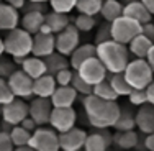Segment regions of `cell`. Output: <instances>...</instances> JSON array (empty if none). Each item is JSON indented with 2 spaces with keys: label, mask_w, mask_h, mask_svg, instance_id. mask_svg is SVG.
<instances>
[{
  "label": "cell",
  "mask_w": 154,
  "mask_h": 151,
  "mask_svg": "<svg viewBox=\"0 0 154 151\" xmlns=\"http://www.w3.org/2000/svg\"><path fill=\"white\" fill-rule=\"evenodd\" d=\"M56 51V35L54 33L38 31L33 35V48L31 54L39 58H46L48 54Z\"/></svg>",
  "instance_id": "obj_13"
},
{
  "label": "cell",
  "mask_w": 154,
  "mask_h": 151,
  "mask_svg": "<svg viewBox=\"0 0 154 151\" xmlns=\"http://www.w3.org/2000/svg\"><path fill=\"white\" fill-rule=\"evenodd\" d=\"M56 87H57V82L54 79V76L48 74V72L33 79V95H36V97L49 99L53 95V92L56 90Z\"/></svg>",
  "instance_id": "obj_20"
},
{
  "label": "cell",
  "mask_w": 154,
  "mask_h": 151,
  "mask_svg": "<svg viewBox=\"0 0 154 151\" xmlns=\"http://www.w3.org/2000/svg\"><path fill=\"white\" fill-rule=\"evenodd\" d=\"M141 2L144 3V7L154 15V0H141Z\"/></svg>",
  "instance_id": "obj_49"
},
{
  "label": "cell",
  "mask_w": 154,
  "mask_h": 151,
  "mask_svg": "<svg viewBox=\"0 0 154 151\" xmlns=\"http://www.w3.org/2000/svg\"><path fill=\"white\" fill-rule=\"evenodd\" d=\"M134 120L141 133H154V105L149 102L139 105L138 112L134 113Z\"/></svg>",
  "instance_id": "obj_16"
},
{
  "label": "cell",
  "mask_w": 154,
  "mask_h": 151,
  "mask_svg": "<svg viewBox=\"0 0 154 151\" xmlns=\"http://www.w3.org/2000/svg\"><path fill=\"white\" fill-rule=\"evenodd\" d=\"M144 148L149 151H154V133H148L144 138Z\"/></svg>",
  "instance_id": "obj_46"
},
{
  "label": "cell",
  "mask_w": 154,
  "mask_h": 151,
  "mask_svg": "<svg viewBox=\"0 0 154 151\" xmlns=\"http://www.w3.org/2000/svg\"><path fill=\"white\" fill-rule=\"evenodd\" d=\"M100 15L103 17L105 21L112 23L115 18L123 15V3H120L118 0H103L100 8Z\"/></svg>",
  "instance_id": "obj_28"
},
{
  "label": "cell",
  "mask_w": 154,
  "mask_h": 151,
  "mask_svg": "<svg viewBox=\"0 0 154 151\" xmlns=\"http://www.w3.org/2000/svg\"><path fill=\"white\" fill-rule=\"evenodd\" d=\"M128 2H134V0H125V3H128Z\"/></svg>",
  "instance_id": "obj_52"
},
{
  "label": "cell",
  "mask_w": 154,
  "mask_h": 151,
  "mask_svg": "<svg viewBox=\"0 0 154 151\" xmlns=\"http://www.w3.org/2000/svg\"><path fill=\"white\" fill-rule=\"evenodd\" d=\"M7 82H8V87L15 97L25 99V100L33 97V79L23 69H15L8 76Z\"/></svg>",
  "instance_id": "obj_8"
},
{
  "label": "cell",
  "mask_w": 154,
  "mask_h": 151,
  "mask_svg": "<svg viewBox=\"0 0 154 151\" xmlns=\"http://www.w3.org/2000/svg\"><path fill=\"white\" fill-rule=\"evenodd\" d=\"M21 28L26 30L28 33L35 35L41 30L45 25V12H38V10H31V12H25V15L20 18Z\"/></svg>",
  "instance_id": "obj_22"
},
{
  "label": "cell",
  "mask_w": 154,
  "mask_h": 151,
  "mask_svg": "<svg viewBox=\"0 0 154 151\" xmlns=\"http://www.w3.org/2000/svg\"><path fill=\"white\" fill-rule=\"evenodd\" d=\"M20 125H21V127H25V128H26V130H30V131H35V130H36V127H38V125H36V121L33 120L30 115H28L26 118H25L23 121H21Z\"/></svg>",
  "instance_id": "obj_44"
},
{
  "label": "cell",
  "mask_w": 154,
  "mask_h": 151,
  "mask_svg": "<svg viewBox=\"0 0 154 151\" xmlns=\"http://www.w3.org/2000/svg\"><path fill=\"white\" fill-rule=\"evenodd\" d=\"M0 117H2V105H0Z\"/></svg>",
  "instance_id": "obj_53"
},
{
  "label": "cell",
  "mask_w": 154,
  "mask_h": 151,
  "mask_svg": "<svg viewBox=\"0 0 154 151\" xmlns=\"http://www.w3.org/2000/svg\"><path fill=\"white\" fill-rule=\"evenodd\" d=\"M28 104L25 102V99L13 97L10 102L2 105V118L8 125H20L21 121L28 117Z\"/></svg>",
  "instance_id": "obj_9"
},
{
  "label": "cell",
  "mask_w": 154,
  "mask_h": 151,
  "mask_svg": "<svg viewBox=\"0 0 154 151\" xmlns=\"http://www.w3.org/2000/svg\"><path fill=\"white\" fill-rule=\"evenodd\" d=\"M97 56V45H92V43H87V45H79L74 51L71 53V66L74 69H77L84 61H87L89 58Z\"/></svg>",
  "instance_id": "obj_24"
},
{
  "label": "cell",
  "mask_w": 154,
  "mask_h": 151,
  "mask_svg": "<svg viewBox=\"0 0 154 151\" xmlns=\"http://www.w3.org/2000/svg\"><path fill=\"white\" fill-rule=\"evenodd\" d=\"M79 30L75 28L74 23H69L62 31L56 33V51L64 56H71V53L79 46L80 36Z\"/></svg>",
  "instance_id": "obj_11"
},
{
  "label": "cell",
  "mask_w": 154,
  "mask_h": 151,
  "mask_svg": "<svg viewBox=\"0 0 154 151\" xmlns=\"http://www.w3.org/2000/svg\"><path fill=\"white\" fill-rule=\"evenodd\" d=\"M43 59H45V62H46V72H48V74H51V76H56L57 72L61 71V69L69 68V66H71V62H69L67 56L57 53V51L48 54V56L43 58Z\"/></svg>",
  "instance_id": "obj_26"
},
{
  "label": "cell",
  "mask_w": 154,
  "mask_h": 151,
  "mask_svg": "<svg viewBox=\"0 0 154 151\" xmlns=\"http://www.w3.org/2000/svg\"><path fill=\"white\" fill-rule=\"evenodd\" d=\"M49 99L53 107H72L77 99V90L72 86H57Z\"/></svg>",
  "instance_id": "obj_18"
},
{
  "label": "cell",
  "mask_w": 154,
  "mask_h": 151,
  "mask_svg": "<svg viewBox=\"0 0 154 151\" xmlns=\"http://www.w3.org/2000/svg\"><path fill=\"white\" fill-rule=\"evenodd\" d=\"M0 31H2V30H0Z\"/></svg>",
  "instance_id": "obj_55"
},
{
  "label": "cell",
  "mask_w": 154,
  "mask_h": 151,
  "mask_svg": "<svg viewBox=\"0 0 154 151\" xmlns=\"http://www.w3.org/2000/svg\"><path fill=\"white\" fill-rule=\"evenodd\" d=\"M113 143V135L108 133V128H98V131L87 135L84 149L85 151H105Z\"/></svg>",
  "instance_id": "obj_15"
},
{
  "label": "cell",
  "mask_w": 154,
  "mask_h": 151,
  "mask_svg": "<svg viewBox=\"0 0 154 151\" xmlns=\"http://www.w3.org/2000/svg\"><path fill=\"white\" fill-rule=\"evenodd\" d=\"M26 2H35V3H48L49 0H26Z\"/></svg>",
  "instance_id": "obj_51"
},
{
  "label": "cell",
  "mask_w": 154,
  "mask_h": 151,
  "mask_svg": "<svg viewBox=\"0 0 154 151\" xmlns=\"http://www.w3.org/2000/svg\"><path fill=\"white\" fill-rule=\"evenodd\" d=\"M8 133H10V138H12L13 146L18 148V146H23V145H30V138H31L33 131L26 130V128L21 127V125H13Z\"/></svg>",
  "instance_id": "obj_31"
},
{
  "label": "cell",
  "mask_w": 154,
  "mask_h": 151,
  "mask_svg": "<svg viewBox=\"0 0 154 151\" xmlns=\"http://www.w3.org/2000/svg\"><path fill=\"white\" fill-rule=\"evenodd\" d=\"M30 146L35 151H57L59 148V133L54 128H36L31 133Z\"/></svg>",
  "instance_id": "obj_6"
},
{
  "label": "cell",
  "mask_w": 154,
  "mask_h": 151,
  "mask_svg": "<svg viewBox=\"0 0 154 151\" xmlns=\"http://www.w3.org/2000/svg\"><path fill=\"white\" fill-rule=\"evenodd\" d=\"M15 71V66H13L12 61L5 59V58H0V77H3V79H8V76L12 74V72Z\"/></svg>",
  "instance_id": "obj_41"
},
{
  "label": "cell",
  "mask_w": 154,
  "mask_h": 151,
  "mask_svg": "<svg viewBox=\"0 0 154 151\" xmlns=\"http://www.w3.org/2000/svg\"><path fill=\"white\" fill-rule=\"evenodd\" d=\"M146 59H148L149 66H151V69H152V72H154V45L151 46V49H149V53H148V56H146Z\"/></svg>",
  "instance_id": "obj_48"
},
{
  "label": "cell",
  "mask_w": 154,
  "mask_h": 151,
  "mask_svg": "<svg viewBox=\"0 0 154 151\" xmlns=\"http://www.w3.org/2000/svg\"><path fill=\"white\" fill-rule=\"evenodd\" d=\"M71 86L74 87V89L77 90V94H80V95H90V94H92V89H94L92 84L85 82V80H84L82 77L77 74V71L74 72V76H72V82H71Z\"/></svg>",
  "instance_id": "obj_35"
},
{
  "label": "cell",
  "mask_w": 154,
  "mask_h": 151,
  "mask_svg": "<svg viewBox=\"0 0 154 151\" xmlns=\"http://www.w3.org/2000/svg\"><path fill=\"white\" fill-rule=\"evenodd\" d=\"M72 76H74V72H72L69 68H64V69H61V71L54 76V79H56L57 86H71Z\"/></svg>",
  "instance_id": "obj_39"
},
{
  "label": "cell",
  "mask_w": 154,
  "mask_h": 151,
  "mask_svg": "<svg viewBox=\"0 0 154 151\" xmlns=\"http://www.w3.org/2000/svg\"><path fill=\"white\" fill-rule=\"evenodd\" d=\"M13 97H15V95H13V92L10 90L7 79L0 77V105H3V104H7V102H10Z\"/></svg>",
  "instance_id": "obj_38"
},
{
  "label": "cell",
  "mask_w": 154,
  "mask_h": 151,
  "mask_svg": "<svg viewBox=\"0 0 154 151\" xmlns=\"http://www.w3.org/2000/svg\"><path fill=\"white\" fill-rule=\"evenodd\" d=\"M152 41H154V39H152Z\"/></svg>",
  "instance_id": "obj_54"
},
{
  "label": "cell",
  "mask_w": 154,
  "mask_h": 151,
  "mask_svg": "<svg viewBox=\"0 0 154 151\" xmlns=\"http://www.w3.org/2000/svg\"><path fill=\"white\" fill-rule=\"evenodd\" d=\"M128 99H130V104L131 105H143L148 102V95H146V89H133L128 94Z\"/></svg>",
  "instance_id": "obj_37"
},
{
  "label": "cell",
  "mask_w": 154,
  "mask_h": 151,
  "mask_svg": "<svg viewBox=\"0 0 154 151\" xmlns=\"http://www.w3.org/2000/svg\"><path fill=\"white\" fill-rule=\"evenodd\" d=\"M5 43V54L12 56L17 62H21V59L31 54L33 48V35L28 33L23 28H13L7 31V36L3 38Z\"/></svg>",
  "instance_id": "obj_3"
},
{
  "label": "cell",
  "mask_w": 154,
  "mask_h": 151,
  "mask_svg": "<svg viewBox=\"0 0 154 151\" xmlns=\"http://www.w3.org/2000/svg\"><path fill=\"white\" fill-rule=\"evenodd\" d=\"M20 25L18 8L8 5L7 2H0V30H13Z\"/></svg>",
  "instance_id": "obj_19"
},
{
  "label": "cell",
  "mask_w": 154,
  "mask_h": 151,
  "mask_svg": "<svg viewBox=\"0 0 154 151\" xmlns=\"http://www.w3.org/2000/svg\"><path fill=\"white\" fill-rule=\"evenodd\" d=\"M74 25H75V28L79 31H82V33H89V31H92L94 28H95V18L94 15H85V13H79V15L75 17V20H74Z\"/></svg>",
  "instance_id": "obj_34"
},
{
  "label": "cell",
  "mask_w": 154,
  "mask_h": 151,
  "mask_svg": "<svg viewBox=\"0 0 154 151\" xmlns=\"http://www.w3.org/2000/svg\"><path fill=\"white\" fill-rule=\"evenodd\" d=\"M134 127H136V120H134L133 112H131V110H123V109H120V115H118V118H116L115 125H113L115 131L134 130Z\"/></svg>",
  "instance_id": "obj_30"
},
{
  "label": "cell",
  "mask_w": 154,
  "mask_h": 151,
  "mask_svg": "<svg viewBox=\"0 0 154 151\" xmlns=\"http://www.w3.org/2000/svg\"><path fill=\"white\" fill-rule=\"evenodd\" d=\"M146 95H148V102L154 105V79L149 82V86L146 87Z\"/></svg>",
  "instance_id": "obj_45"
},
{
  "label": "cell",
  "mask_w": 154,
  "mask_h": 151,
  "mask_svg": "<svg viewBox=\"0 0 154 151\" xmlns=\"http://www.w3.org/2000/svg\"><path fill=\"white\" fill-rule=\"evenodd\" d=\"M77 113L72 107H53V112L49 117V125L57 131H67L75 127Z\"/></svg>",
  "instance_id": "obj_10"
},
{
  "label": "cell",
  "mask_w": 154,
  "mask_h": 151,
  "mask_svg": "<svg viewBox=\"0 0 154 151\" xmlns=\"http://www.w3.org/2000/svg\"><path fill=\"white\" fill-rule=\"evenodd\" d=\"M107 79L110 80V84H112V87L115 89V92L118 95H128L131 90H133V87L128 84L126 77H125L123 72H115V74H107Z\"/></svg>",
  "instance_id": "obj_29"
},
{
  "label": "cell",
  "mask_w": 154,
  "mask_h": 151,
  "mask_svg": "<svg viewBox=\"0 0 154 151\" xmlns=\"http://www.w3.org/2000/svg\"><path fill=\"white\" fill-rule=\"evenodd\" d=\"M92 94L97 95V97H100V99H107V100H116V99L120 97L115 92V89L112 87V84H110L108 79H103L98 84H95L94 89H92Z\"/></svg>",
  "instance_id": "obj_32"
},
{
  "label": "cell",
  "mask_w": 154,
  "mask_h": 151,
  "mask_svg": "<svg viewBox=\"0 0 154 151\" xmlns=\"http://www.w3.org/2000/svg\"><path fill=\"white\" fill-rule=\"evenodd\" d=\"M97 58L103 62L108 74L123 72L126 64L130 62V49L123 43L108 39L97 45Z\"/></svg>",
  "instance_id": "obj_2"
},
{
  "label": "cell",
  "mask_w": 154,
  "mask_h": 151,
  "mask_svg": "<svg viewBox=\"0 0 154 151\" xmlns=\"http://www.w3.org/2000/svg\"><path fill=\"white\" fill-rule=\"evenodd\" d=\"M108 39H112V30H110V21H105V23L98 28L97 35H95V45L108 41Z\"/></svg>",
  "instance_id": "obj_40"
},
{
  "label": "cell",
  "mask_w": 154,
  "mask_h": 151,
  "mask_svg": "<svg viewBox=\"0 0 154 151\" xmlns=\"http://www.w3.org/2000/svg\"><path fill=\"white\" fill-rule=\"evenodd\" d=\"M87 120L94 128H113L116 118L120 115V107L116 100H107L97 95H84L82 100Z\"/></svg>",
  "instance_id": "obj_1"
},
{
  "label": "cell",
  "mask_w": 154,
  "mask_h": 151,
  "mask_svg": "<svg viewBox=\"0 0 154 151\" xmlns=\"http://www.w3.org/2000/svg\"><path fill=\"white\" fill-rule=\"evenodd\" d=\"M110 30H112V39L128 46V43L143 31V25L126 15H120L110 23Z\"/></svg>",
  "instance_id": "obj_5"
},
{
  "label": "cell",
  "mask_w": 154,
  "mask_h": 151,
  "mask_svg": "<svg viewBox=\"0 0 154 151\" xmlns=\"http://www.w3.org/2000/svg\"><path fill=\"white\" fill-rule=\"evenodd\" d=\"M45 23L49 27V30L56 35V33L62 31L69 23H71V18H69V13H61V12H49L45 13Z\"/></svg>",
  "instance_id": "obj_27"
},
{
  "label": "cell",
  "mask_w": 154,
  "mask_h": 151,
  "mask_svg": "<svg viewBox=\"0 0 154 151\" xmlns=\"http://www.w3.org/2000/svg\"><path fill=\"white\" fill-rule=\"evenodd\" d=\"M5 54V43H3V39L0 38V58Z\"/></svg>",
  "instance_id": "obj_50"
},
{
  "label": "cell",
  "mask_w": 154,
  "mask_h": 151,
  "mask_svg": "<svg viewBox=\"0 0 154 151\" xmlns=\"http://www.w3.org/2000/svg\"><path fill=\"white\" fill-rule=\"evenodd\" d=\"M102 2L103 0H77L75 2V10L79 13H85V15H98L102 8Z\"/></svg>",
  "instance_id": "obj_33"
},
{
  "label": "cell",
  "mask_w": 154,
  "mask_h": 151,
  "mask_svg": "<svg viewBox=\"0 0 154 151\" xmlns=\"http://www.w3.org/2000/svg\"><path fill=\"white\" fill-rule=\"evenodd\" d=\"M20 66H21V69L31 77V79H36V77L46 74V62H45V59L39 58V56H35V54L23 58L21 62H20Z\"/></svg>",
  "instance_id": "obj_21"
},
{
  "label": "cell",
  "mask_w": 154,
  "mask_h": 151,
  "mask_svg": "<svg viewBox=\"0 0 154 151\" xmlns=\"http://www.w3.org/2000/svg\"><path fill=\"white\" fill-rule=\"evenodd\" d=\"M3 2H7L8 5H12V7H15V8L21 10V8H23V5H25V2H26V0H3Z\"/></svg>",
  "instance_id": "obj_47"
},
{
  "label": "cell",
  "mask_w": 154,
  "mask_h": 151,
  "mask_svg": "<svg viewBox=\"0 0 154 151\" xmlns=\"http://www.w3.org/2000/svg\"><path fill=\"white\" fill-rule=\"evenodd\" d=\"M143 35H146L148 38H151V39H154V23L152 21H148V23H144L143 25Z\"/></svg>",
  "instance_id": "obj_43"
},
{
  "label": "cell",
  "mask_w": 154,
  "mask_h": 151,
  "mask_svg": "<svg viewBox=\"0 0 154 151\" xmlns=\"http://www.w3.org/2000/svg\"><path fill=\"white\" fill-rule=\"evenodd\" d=\"M123 15L139 21L141 25H144V23H148V21L152 20V13L146 8L141 0H134V2L125 3L123 5Z\"/></svg>",
  "instance_id": "obj_17"
},
{
  "label": "cell",
  "mask_w": 154,
  "mask_h": 151,
  "mask_svg": "<svg viewBox=\"0 0 154 151\" xmlns=\"http://www.w3.org/2000/svg\"><path fill=\"white\" fill-rule=\"evenodd\" d=\"M113 143H115L120 149H133V148H138L139 136L134 130L115 131V135H113Z\"/></svg>",
  "instance_id": "obj_25"
},
{
  "label": "cell",
  "mask_w": 154,
  "mask_h": 151,
  "mask_svg": "<svg viewBox=\"0 0 154 151\" xmlns=\"http://www.w3.org/2000/svg\"><path fill=\"white\" fill-rule=\"evenodd\" d=\"M85 138H87L85 131L72 127L71 130L59 133V148L64 151H79L84 148Z\"/></svg>",
  "instance_id": "obj_14"
},
{
  "label": "cell",
  "mask_w": 154,
  "mask_h": 151,
  "mask_svg": "<svg viewBox=\"0 0 154 151\" xmlns=\"http://www.w3.org/2000/svg\"><path fill=\"white\" fill-rule=\"evenodd\" d=\"M75 2L77 0H49V7L54 12H61V13H71L75 8Z\"/></svg>",
  "instance_id": "obj_36"
},
{
  "label": "cell",
  "mask_w": 154,
  "mask_h": 151,
  "mask_svg": "<svg viewBox=\"0 0 154 151\" xmlns=\"http://www.w3.org/2000/svg\"><path fill=\"white\" fill-rule=\"evenodd\" d=\"M75 71H77V74L85 80V82L92 84V86L98 84L100 80H103V79H107V74H108L107 68H105L103 62L98 59L97 56H92V58H89L87 61H84Z\"/></svg>",
  "instance_id": "obj_7"
},
{
  "label": "cell",
  "mask_w": 154,
  "mask_h": 151,
  "mask_svg": "<svg viewBox=\"0 0 154 151\" xmlns=\"http://www.w3.org/2000/svg\"><path fill=\"white\" fill-rule=\"evenodd\" d=\"M28 107H30V109H28V115L36 121L38 127L49 123V117H51V112H53L51 99H48V97H36V95H35V99L28 104Z\"/></svg>",
  "instance_id": "obj_12"
},
{
  "label": "cell",
  "mask_w": 154,
  "mask_h": 151,
  "mask_svg": "<svg viewBox=\"0 0 154 151\" xmlns=\"http://www.w3.org/2000/svg\"><path fill=\"white\" fill-rule=\"evenodd\" d=\"M123 74L133 89H146L149 82L154 79V72L146 58H136V59L130 61L125 68Z\"/></svg>",
  "instance_id": "obj_4"
},
{
  "label": "cell",
  "mask_w": 154,
  "mask_h": 151,
  "mask_svg": "<svg viewBox=\"0 0 154 151\" xmlns=\"http://www.w3.org/2000/svg\"><path fill=\"white\" fill-rule=\"evenodd\" d=\"M152 45H154V41L151 38L139 33V35H136L128 43V49H130V54H133L134 58H146Z\"/></svg>",
  "instance_id": "obj_23"
},
{
  "label": "cell",
  "mask_w": 154,
  "mask_h": 151,
  "mask_svg": "<svg viewBox=\"0 0 154 151\" xmlns=\"http://www.w3.org/2000/svg\"><path fill=\"white\" fill-rule=\"evenodd\" d=\"M15 146L12 143V138H10V133L5 130H0V151H12Z\"/></svg>",
  "instance_id": "obj_42"
}]
</instances>
